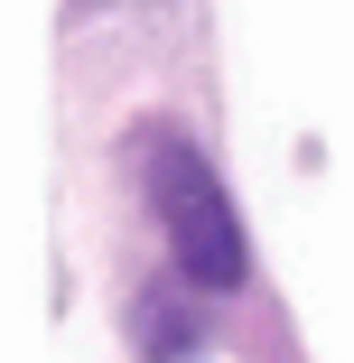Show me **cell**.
Masks as SVG:
<instances>
[{"mask_svg": "<svg viewBox=\"0 0 354 363\" xmlns=\"http://www.w3.org/2000/svg\"><path fill=\"white\" fill-rule=\"evenodd\" d=\"M150 196H159V224L168 252L196 289H243V214L224 205L215 168H205L177 130H150Z\"/></svg>", "mask_w": 354, "mask_h": 363, "instance_id": "obj_1", "label": "cell"}]
</instances>
